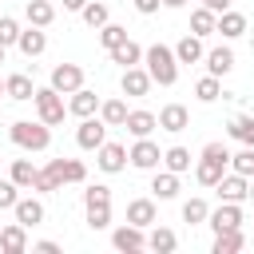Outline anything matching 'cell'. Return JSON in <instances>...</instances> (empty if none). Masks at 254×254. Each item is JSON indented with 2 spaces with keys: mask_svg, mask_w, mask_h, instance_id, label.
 Masks as SVG:
<instances>
[{
  "mask_svg": "<svg viewBox=\"0 0 254 254\" xmlns=\"http://www.w3.org/2000/svg\"><path fill=\"white\" fill-rule=\"evenodd\" d=\"M143 64H147L151 79L163 83V87H171V83L179 79V56H175V48H167V44H151V48L143 52Z\"/></svg>",
  "mask_w": 254,
  "mask_h": 254,
  "instance_id": "obj_1",
  "label": "cell"
},
{
  "mask_svg": "<svg viewBox=\"0 0 254 254\" xmlns=\"http://www.w3.org/2000/svg\"><path fill=\"white\" fill-rule=\"evenodd\" d=\"M226 167H230V151H226L222 143H206V147H202V155H198L194 179H198L202 187H218V179L226 175Z\"/></svg>",
  "mask_w": 254,
  "mask_h": 254,
  "instance_id": "obj_2",
  "label": "cell"
},
{
  "mask_svg": "<svg viewBox=\"0 0 254 254\" xmlns=\"http://www.w3.org/2000/svg\"><path fill=\"white\" fill-rule=\"evenodd\" d=\"M8 135H12V143L24 147V151H48V143H52V131H48L44 119H40V123H32V119H16V123L8 127Z\"/></svg>",
  "mask_w": 254,
  "mask_h": 254,
  "instance_id": "obj_3",
  "label": "cell"
},
{
  "mask_svg": "<svg viewBox=\"0 0 254 254\" xmlns=\"http://www.w3.org/2000/svg\"><path fill=\"white\" fill-rule=\"evenodd\" d=\"M32 103H36V111H40V119L48 123V127H56V123H64V95L48 83V87H36V95H32Z\"/></svg>",
  "mask_w": 254,
  "mask_h": 254,
  "instance_id": "obj_4",
  "label": "cell"
},
{
  "mask_svg": "<svg viewBox=\"0 0 254 254\" xmlns=\"http://www.w3.org/2000/svg\"><path fill=\"white\" fill-rule=\"evenodd\" d=\"M75 143H79L83 151H99V147L107 143V123L95 119V115L79 119V127H75Z\"/></svg>",
  "mask_w": 254,
  "mask_h": 254,
  "instance_id": "obj_5",
  "label": "cell"
},
{
  "mask_svg": "<svg viewBox=\"0 0 254 254\" xmlns=\"http://www.w3.org/2000/svg\"><path fill=\"white\" fill-rule=\"evenodd\" d=\"M52 87H56L60 95L79 91V87H83V67H79V64H56V67H52Z\"/></svg>",
  "mask_w": 254,
  "mask_h": 254,
  "instance_id": "obj_6",
  "label": "cell"
},
{
  "mask_svg": "<svg viewBox=\"0 0 254 254\" xmlns=\"http://www.w3.org/2000/svg\"><path fill=\"white\" fill-rule=\"evenodd\" d=\"M214 190H218V198H222V202H246V198H250V179H246V175H238V171H230V175H222V179H218V187H214Z\"/></svg>",
  "mask_w": 254,
  "mask_h": 254,
  "instance_id": "obj_7",
  "label": "cell"
},
{
  "mask_svg": "<svg viewBox=\"0 0 254 254\" xmlns=\"http://www.w3.org/2000/svg\"><path fill=\"white\" fill-rule=\"evenodd\" d=\"M127 159H131V167H139V171H155L159 163H163V151L151 143V135L147 139H135V147L127 151Z\"/></svg>",
  "mask_w": 254,
  "mask_h": 254,
  "instance_id": "obj_8",
  "label": "cell"
},
{
  "mask_svg": "<svg viewBox=\"0 0 254 254\" xmlns=\"http://www.w3.org/2000/svg\"><path fill=\"white\" fill-rule=\"evenodd\" d=\"M44 171H48L60 187H64V183H83V179H87V167H83L79 159H52Z\"/></svg>",
  "mask_w": 254,
  "mask_h": 254,
  "instance_id": "obj_9",
  "label": "cell"
},
{
  "mask_svg": "<svg viewBox=\"0 0 254 254\" xmlns=\"http://www.w3.org/2000/svg\"><path fill=\"white\" fill-rule=\"evenodd\" d=\"M210 230L214 234H222V230H234V226H242V202H222L218 210H210Z\"/></svg>",
  "mask_w": 254,
  "mask_h": 254,
  "instance_id": "obj_10",
  "label": "cell"
},
{
  "mask_svg": "<svg viewBox=\"0 0 254 254\" xmlns=\"http://www.w3.org/2000/svg\"><path fill=\"white\" fill-rule=\"evenodd\" d=\"M95 163H99V171H107V175H119V171H123L131 159H127V147H123V143H103Z\"/></svg>",
  "mask_w": 254,
  "mask_h": 254,
  "instance_id": "obj_11",
  "label": "cell"
},
{
  "mask_svg": "<svg viewBox=\"0 0 254 254\" xmlns=\"http://www.w3.org/2000/svg\"><path fill=\"white\" fill-rule=\"evenodd\" d=\"M0 250H4V254H24V250H28V226H24V222L0 226Z\"/></svg>",
  "mask_w": 254,
  "mask_h": 254,
  "instance_id": "obj_12",
  "label": "cell"
},
{
  "mask_svg": "<svg viewBox=\"0 0 254 254\" xmlns=\"http://www.w3.org/2000/svg\"><path fill=\"white\" fill-rule=\"evenodd\" d=\"M159 127H163V131H171V135H179V131H187V127H190V111H187L183 103H167V107L159 111Z\"/></svg>",
  "mask_w": 254,
  "mask_h": 254,
  "instance_id": "obj_13",
  "label": "cell"
},
{
  "mask_svg": "<svg viewBox=\"0 0 254 254\" xmlns=\"http://www.w3.org/2000/svg\"><path fill=\"white\" fill-rule=\"evenodd\" d=\"M111 242H115V250H147V234H143V226H135V222H123V226L111 234Z\"/></svg>",
  "mask_w": 254,
  "mask_h": 254,
  "instance_id": "obj_14",
  "label": "cell"
},
{
  "mask_svg": "<svg viewBox=\"0 0 254 254\" xmlns=\"http://www.w3.org/2000/svg\"><path fill=\"white\" fill-rule=\"evenodd\" d=\"M151 83H155V79H151L147 67H139V64H135V67H123V95H147Z\"/></svg>",
  "mask_w": 254,
  "mask_h": 254,
  "instance_id": "obj_15",
  "label": "cell"
},
{
  "mask_svg": "<svg viewBox=\"0 0 254 254\" xmlns=\"http://www.w3.org/2000/svg\"><path fill=\"white\" fill-rule=\"evenodd\" d=\"M155 218H159V210H155V198H131L127 202V222H135V226H155Z\"/></svg>",
  "mask_w": 254,
  "mask_h": 254,
  "instance_id": "obj_16",
  "label": "cell"
},
{
  "mask_svg": "<svg viewBox=\"0 0 254 254\" xmlns=\"http://www.w3.org/2000/svg\"><path fill=\"white\" fill-rule=\"evenodd\" d=\"M4 95H8V99H16V103L32 99V95H36V87H32V75H24V71H12V75H4Z\"/></svg>",
  "mask_w": 254,
  "mask_h": 254,
  "instance_id": "obj_17",
  "label": "cell"
},
{
  "mask_svg": "<svg viewBox=\"0 0 254 254\" xmlns=\"http://www.w3.org/2000/svg\"><path fill=\"white\" fill-rule=\"evenodd\" d=\"M67 111H71L75 119H87V115H95V111H99V95H95V91H87V87H79V91H71Z\"/></svg>",
  "mask_w": 254,
  "mask_h": 254,
  "instance_id": "obj_18",
  "label": "cell"
},
{
  "mask_svg": "<svg viewBox=\"0 0 254 254\" xmlns=\"http://www.w3.org/2000/svg\"><path fill=\"white\" fill-rule=\"evenodd\" d=\"M123 127H127L135 139H147V135L159 127V115H151V111H143V107H139V111H127V123H123Z\"/></svg>",
  "mask_w": 254,
  "mask_h": 254,
  "instance_id": "obj_19",
  "label": "cell"
},
{
  "mask_svg": "<svg viewBox=\"0 0 254 254\" xmlns=\"http://www.w3.org/2000/svg\"><path fill=\"white\" fill-rule=\"evenodd\" d=\"M12 214H16V222L36 226V222H44V202H40V198H16Z\"/></svg>",
  "mask_w": 254,
  "mask_h": 254,
  "instance_id": "obj_20",
  "label": "cell"
},
{
  "mask_svg": "<svg viewBox=\"0 0 254 254\" xmlns=\"http://www.w3.org/2000/svg\"><path fill=\"white\" fill-rule=\"evenodd\" d=\"M175 56H179V64H198V60L206 56V52H202V36H194V32L183 36V40L175 44Z\"/></svg>",
  "mask_w": 254,
  "mask_h": 254,
  "instance_id": "obj_21",
  "label": "cell"
},
{
  "mask_svg": "<svg viewBox=\"0 0 254 254\" xmlns=\"http://www.w3.org/2000/svg\"><path fill=\"white\" fill-rule=\"evenodd\" d=\"M24 16H28V24L48 28V24L56 20V8H52V0H28V4H24Z\"/></svg>",
  "mask_w": 254,
  "mask_h": 254,
  "instance_id": "obj_22",
  "label": "cell"
},
{
  "mask_svg": "<svg viewBox=\"0 0 254 254\" xmlns=\"http://www.w3.org/2000/svg\"><path fill=\"white\" fill-rule=\"evenodd\" d=\"M190 32H194V36H210V32H218V12H210L206 4L194 8V12H190Z\"/></svg>",
  "mask_w": 254,
  "mask_h": 254,
  "instance_id": "obj_23",
  "label": "cell"
},
{
  "mask_svg": "<svg viewBox=\"0 0 254 254\" xmlns=\"http://www.w3.org/2000/svg\"><path fill=\"white\" fill-rule=\"evenodd\" d=\"M16 48H20V52H24L28 60H32V56H40V52L48 48V36H44V32H40V28L32 24L28 32H20V40H16Z\"/></svg>",
  "mask_w": 254,
  "mask_h": 254,
  "instance_id": "obj_24",
  "label": "cell"
},
{
  "mask_svg": "<svg viewBox=\"0 0 254 254\" xmlns=\"http://www.w3.org/2000/svg\"><path fill=\"white\" fill-rule=\"evenodd\" d=\"M151 190H155V198H175L179 194V175L175 171H155V179H151Z\"/></svg>",
  "mask_w": 254,
  "mask_h": 254,
  "instance_id": "obj_25",
  "label": "cell"
},
{
  "mask_svg": "<svg viewBox=\"0 0 254 254\" xmlns=\"http://www.w3.org/2000/svg\"><path fill=\"white\" fill-rule=\"evenodd\" d=\"M242 246H246V234H242V226L214 234V254H238Z\"/></svg>",
  "mask_w": 254,
  "mask_h": 254,
  "instance_id": "obj_26",
  "label": "cell"
},
{
  "mask_svg": "<svg viewBox=\"0 0 254 254\" xmlns=\"http://www.w3.org/2000/svg\"><path fill=\"white\" fill-rule=\"evenodd\" d=\"M230 67H234V52H230V48H214V52H206V71H210V75L222 79Z\"/></svg>",
  "mask_w": 254,
  "mask_h": 254,
  "instance_id": "obj_27",
  "label": "cell"
},
{
  "mask_svg": "<svg viewBox=\"0 0 254 254\" xmlns=\"http://www.w3.org/2000/svg\"><path fill=\"white\" fill-rule=\"evenodd\" d=\"M36 175H40V171H36V167H32L28 159H12V171H8V179H12V183H16L20 190H32Z\"/></svg>",
  "mask_w": 254,
  "mask_h": 254,
  "instance_id": "obj_28",
  "label": "cell"
},
{
  "mask_svg": "<svg viewBox=\"0 0 254 254\" xmlns=\"http://www.w3.org/2000/svg\"><path fill=\"white\" fill-rule=\"evenodd\" d=\"M179 246V238H175V230H167V226H155L151 234H147V250H155V254H171Z\"/></svg>",
  "mask_w": 254,
  "mask_h": 254,
  "instance_id": "obj_29",
  "label": "cell"
},
{
  "mask_svg": "<svg viewBox=\"0 0 254 254\" xmlns=\"http://www.w3.org/2000/svg\"><path fill=\"white\" fill-rule=\"evenodd\" d=\"M218 32H222L226 40H238V36L246 32V16H242V12H230V8H226V12L218 16Z\"/></svg>",
  "mask_w": 254,
  "mask_h": 254,
  "instance_id": "obj_30",
  "label": "cell"
},
{
  "mask_svg": "<svg viewBox=\"0 0 254 254\" xmlns=\"http://www.w3.org/2000/svg\"><path fill=\"white\" fill-rule=\"evenodd\" d=\"M99 119H103L107 127H123V123H127V103H123V99H107V103H99Z\"/></svg>",
  "mask_w": 254,
  "mask_h": 254,
  "instance_id": "obj_31",
  "label": "cell"
},
{
  "mask_svg": "<svg viewBox=\"0 0 254 254\" xmlns=\"http://www.w3.org/2000/svg\"><path fill=\"white\" fill-rule=\"evenodd\" d=\"M79 16H83V24H87V28H95V32H99V28H103V24L111 20V12H107V4H99V0H87Z\"/></svg>",
  "mask_w": 254,
  "mask_h": 254,
  "instance_id": "obj_32",
  "label": "cell"
},
{
  "mask_svg": "<svg viewBox=\"0 0 254 254\" xmlns=\"http://www.w3.org/2000/svg\"><path fill=\"white\" fill-rule=\"evenodd\" d=\"M111 60H115V64H123V67H135V64L143 60V48H139L135 40H123L119 48H111Z\"/></svg>",
  "mask_w": 254,
  "mask_h": 254,
  "instance_id": "obj_33",
  "label": "cell"
},
{
  "mask_svg": "<svg viewBox=\"0 0 254 254\" xmlns=\"http://www.w3.org/2000/svg\"><path fill=\"white\" fill-rule=\"evenodd\" d=\"M163 167L175 171V175L190 171V151H187V147H167V151H163Z\"/></svg>",
  "mask_w": 254,
  "mask_h": 254,
  "instance_id": "obj_34",
  "label": "cell"
},
{
  "mask_svg": "<svg viewBox=\"0 0 254 254\" xmlns=\"http://www.w3.org/2000/svg\"><path fill=\"white\" fill-rule=\"evenodd\" d=\"M194 95H198L202 103H214V99L222 95V83H218V75H210V71H206V75L194 83Z\"/></svg>",
  "mask_w": 254,
  "mask_h": 254,
  "instance_id": "obj_35",
  "label": "cell"
},
{
  "mask_svg": "<svg viewBox=\"0 0 254 254\" xmlns=\"http://www.w3.org/2000/svg\"><path fill=\"white\" fill-rule=\"evenodd\" d=\"M206 218H210V206H206L202 198H187V202H183V222L198 226V222H206Z\"/></svg>",
  "mask_w": 254,
  "mask_h": 254,
  "instance_id": "obj_36",
  "label": "cell"
},
{
  "mask_svg": "<svg viewBox=\"0 0 254 254\" xmlns=\"http://www.w3.org/2000/svg\"><path fill=\"white\" fill-rule=\"evenodd\" d=\"M230 135L242 139L246 147H254V115H234L230 119Z\"/></svg>",
  "mask_w": 254,
  "mask_h": 254,
  "instance_id": "obj_37",
  "label": "cell"
},
{
  "mask_svg": "<svg viewBox=\"0 0 254 254\" xmlns=\"http://www.w3.org/2000/svg\"><path fill=\"white\" fill-rule=\"evenodd\" d=\"M123 40H127V28H119V24H111V20L99 28V44H103L107 52H111V48H119Z\"/></svg>",
  "mask_w": 254,
  "mask_h": 254,
  "instance_id": "obj_38",
  "label": "cell"
},
{
  "mask_svg": "<svg viewBox=\"0 0 254 254\" xmlns=\"http://www.w3.org/2000/svg\"><path fill=\"white\" fill-rule=\"evenodd\" d=\"M83 206H111V187L91 183V187L83 190Z\"/></svg>",
  "mask_w": 254,
  "mask_h": 254,
  "instance_id": "obj_39",
  "label": "cell"
},
{
  "mask_svg": "<svg viewBox=\"0 0 254 254\" xmlns=\"http://www.w3.org/2000/svg\"><path fill=\"white\" fill-rule=\"evenodd\" d=\"M230 167H234L238 175H246V179H254V147H242L238 155H230Z\"/></svg>",
  "mask_w": 254,
  "mask_h": 254,
  "instance_id": "obj_40",
  "label": "cell"
},
{
  "mask_svg": "<svg viewBox=\"0 0 254 254\" xmlns=\"http://www.w3.org/2000/svg\"><path fill=\"white\" fill-rule=\"evenodd\" d=\"M87 226L91 230H107L111 226V206H87Z\"/></svg>",
  "mask_w": 254,
  "mask_h": 254,
  "instance_id": "obj_41",
  "label": "cell"
},
{
  "mask_svg": "<svg viewBox=\"0 0 254 254\" xmlns=\"http://www.w3.org/2000/svg\"><path fill=\"white\" fill-rule=\"evenodd\" d=\"M16 40H20V24H16L12 16H0V44H4V48H12Z\"/></svg>",
  "mask_w": 254,
  "mask_h": 254,
  "instance_id": "obj_42",
  "label": "cell"
},
{
  "mask_svg": "<svg viewBox=\"0 0 254 254\" xmlns=\"http://www.w3.org/2000/svg\"><path fill=\"white\" fill-rule=\"evenodd\" d=\"M16 198H20V187H16L12 179H0V210H12Z\"/></svg>",
  "mask_w": 254,
  "mask_h": 254,
  "instance_id": "obj_43",
  "label": "cell"
},
{
  "mask_svg": "<svg viewBox=\"0 0 254 254\" xmlns=\"http://www.w3.org/2000/svg\"><path fill=\"white\" fill-rule=\"evenodd\" d=\"M32 190H44V194H52V190H60V183H56L48 171H40V175H36V183H32Z\"/></svg>",
  "mask_w": 254,
  "mask_h": 254,
  "instance_id": "obj_44",
  "label": "cell"
},
{
  "mask_svg": "<svg viewBox=\"0 0 254 254\" xmlns=\"http://www.w3.org/2000/svg\"><path fill=\"white\" fill-rule=\"evenodd\" d=\"M131 4H135V12L151 16V12H159V4H163V0H131Z\"/></svg>",
  "mask_w": 254,
  "mask_h": 254,
  "instance_id": "obj_45",
  "label": "cell"
},
{
  "mask_svg": "<svg viewBox=\"0 0 254 254\" xmlns=\"http://www.w3.org/2000/svg\"><path fill=\"white\" fill-rule=\"evenodd\" d=\"M36 250H40V254H60V246H56L52 238H44V242H36Z\"/></svg>",
  "mask_w": 254,
  "mask_h": 254,
  "instance_id": "obj_46",
  "label": "cell"
},
{
  "mask_svg": "<svg viewBox=\"0 0 254 254\" xmlns=\"http://www.w3.org/2000/svg\"><path fill=\"white\" fill-rule=\"evenodd\" d=\"M206 8H210V12H218V16H222V12H226V8H230V0H206Z\"/></svg>",
  "mask_w": 254,
  "mask_h": 254,
  "instance_id": "obj_47",
  "label": "cell"
},
{
  "mask_svg": "<svg viewBox=\"0 0 254 254\" xmlns=\"http://www.w3.org/2000/svg\"><path fill=\"white\" fill-rule=\"evenodd\" d=\"M87 0H64V12H83Z\"/></svg>",
  "mask_w": 254,
  "mask_h": 254,
  "instance_id": "obj_48",
  "label": "cell"
},
{
  "mask_svg": "<svg viewBox=\"0 0 254 254\" xmlns=\"http://www.w3.org/2000/svg\"><path fill=\"white\" fill-rule=\"evenodd\" d=\"M187 0H163V8H183Z\"/></svg>",
  "mask_w": 254,
  "mask_h": 254,
  "instance_id": "obj_49",
  "label": "cell"
},
{
  "mask_svg": "<svg viewBox=\"0 0 254 254\" xmlns=\"http://www.w3.org/2000/svg\"><path fill=\"white\" fill-rule=\"evenodd\" d=\"M0 64H4V44H0Z\"/></svg>",
  "mask_w": 254,
  "mask_h": 254,
  "instance_id": "obj_50",
  "label": "cell"
},
{
  "mask_svg": "<svg viewBox=\"0 0 254 254\" xmlns=\"http://www.w3.org/2000/svg\"><path fill=\"white\" fill-rule=\"evenodd\" d=\"M250 198H254V179H250Z\"/></svg>",
  "mask_w": 254,
  "mask_h": 254,
  "instance_id": "obj_51",
  "label": "cell"
},
{
  "mask_svg": "<svg viewBox=\"0 0 254 254\" xmlns=\"http://www.w3.org/2000/svg\"><path fill=\"white\" fill-rule=\"evenodd\" d=\"M0 95H4V79H0Z\"/></svg>",
  "mask_w": 254,
  "mask_h": 254,
  "instance_id": "obj_52",
  "label": "cell"
},
{
  "mask_svg": "<svg viewBox=\"0 0 254 254\" xmlns=\"http://www.w3.org/2000/svg\"><path fill=\"white\" fill-rule=\"evenodd\" d=\"M202 4H206V0H202Z\"/></svg>",
  "mask_w": 254,
  "mask_h": 254,
  "instance_id": "obj_53",
  "label": "cell"
}]
</instances>
